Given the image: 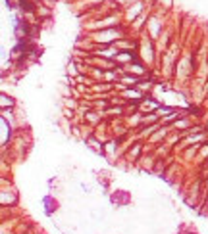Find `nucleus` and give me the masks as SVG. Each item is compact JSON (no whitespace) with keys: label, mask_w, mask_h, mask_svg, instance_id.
I'll return each mask as SVG.
<instances>
[{"label":"nucleus","mask_w":208,"mask_h":234,"mask_svg":"<svg viewBox=\"0 0 208 234\" xmlns=\"http://www.w3.org/2000/svg\"><path fill=\"white\" fill-rule=\"evenodd\" d=\"M68 73H69V75H75V73H77V71H75V65H73V64H69V65H68Z\"/></svg>","instance_id":"4"},{"label":"nucleus","mask_w":208,"mask_h":234,"mask_svg":"<svg viewBox=\"0 0 208 234\" xmlns=\"http://www.w3.org/2000/svg\"><path fill=\"white\" fill-rule=\"evenodd\" d=\"M8 104H10V106H12V104H14V100H12V98H10V100H8V96H6V94H2V106H8Z\"/></svg>","instance_id":"3"},{"label":"nucleus","mask_w":208,"mask_h":234,"mask_svg":"<svg viewBox=\"0 0 208 234\" xmlns=\"http://www.w3.org/2000/svg\"><path fill=\"white\" fill-rule=\"evenodd\" d=\"M116 37V31H104V33H98L97 37H94V41H98V42H110L112 38Z\"/></svg>","instance_id":"1"},{"label":"nucleus","mask_w":208,"mask_h":234,"mask_svg":"<svg viewBox=\"0 0 208 234\" xmlns=\"http://www.w3.org/2000/svg\"><path fill=\"white\" fill-rule=\"evenodd\" d=\"M66 106H69V108H75V102H73V100H66Z\"/></svg>","instance_id":"5"},{"label":"nucleus","mask_w":208,"mask_h":234,"mask_svg":"<svg viewBox=\"0 0 208 234\" xmlns=\"http://www.w3.org/2000/svg\"><path fill=\"white\" fill-rule=\"evenodd\" d=\"M160 4H166V6H170V4H171V0H160Z\"/></svg>","instance_id":"6"},{"label":"nucleus","mask_w":208,"mask_h":234,"mask_svg":"<svg viewBox=\"0 0 208 234\" xmlns=\"http://www.w3.org/2000/svg\"><path fill=\"white\" fill-rule=\"evenodd\" d=\"M125 85H137V77H123L121 79Z\"/></svg>","instance_id":"2"}]
</instances>
